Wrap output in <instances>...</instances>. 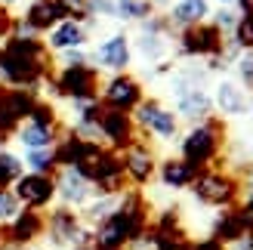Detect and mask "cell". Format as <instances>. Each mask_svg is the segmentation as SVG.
Returning a JSON list of instances; mask_svg holds the SVG:
<instances>
[{
  "label": "cell",
  "mask_w": 253,
  "mask_h": 250,
  "mask_svg": "<svg viewBox=\"0 0 253 250\" xmlns=\"http://www.w3.org/2000/svg\"><path fill=\"white\" fill-rule=\"evenodd\" d=\"M250 111H253V102H250Z\"/></svg>",
  "instance_id": "36"
},
{
  "label": "cell",
  "mask_w": 253,
  "mask_h": 250,
  "mask_svg": "<svg viewBox=\"0 0 253 250\" xmlns=\"http://www.w3.org/2000/svg\"><path fill=\"white\" fill-rule=\"evenodd\" d=\"M43 43L49 49V56L68 53V49H84V46H90V31H86L84 19H62L56 28L43 37Z\"/></svg>",
  "instance_id": "16"
},
{
  "label": "cell",
  "mask_w": 253,
  "mask_h": 250,
  "mask_svg": "<svg viewBox=\"0 0 253 250\" xmlns=\"http://www.w3.org/2000/svg\"><path fill=\"white\" fill-rule=\"evenodd\" d=\"M53 179H56V201H59V207L81 210V207L90 204L93 195H96L93 182L86 176H81L74 167H59Z\"/></svg>",
  "instance_id": "11"
},
{
  "label": "cell",
  "mask_w": 253,
  "mask_h": 250,
  "mask_svg": "<svg viewBox=\"0 0 253 250\" xmlns=\"http://www.w3.org/2000/svg\"><path fill=\"white\" fill-rule=\"evenodd\" d=\"M198 173L192 164H185L179 155H167L158 161V182L170 192H182V189H192V182L198 179Z\"/></svg>",
  "instance_id": "19"
},
{
  "label": "cell",
  "mask_w": 253,
  "mask_h": 250,
  "mask_svg": "<svg viewBox=\"0 0 253 250\" xmlns=\"http://www.w3.org/2000/svg\"><path fill=\"white\" fill-rule=\"evenodd\" d=\"M118 210H121V195H93V201L86 204V207H81L78 213L84 219V226L96 229V226H102L105 219L115 216Z\"/></svg>",
  "instance_id": "21"
},
{
  "label": "cell",
  "mask_w": 253,
  "mask_h": 250,
  "mask_svg": "<svg viewBox=\"0 0 253 250\" xmlns=\"http://www.w3.org/2000/svg\"><path fill=\"white\" fill-rule=\"evenodd\" d=\"M99 130H102L105 148H111V152H124V148H130L139 139V130H136L130 111L102 108V115H99Z\"/></svg>",
  "instance_id": "13"
},
{
  "label": "cell",
  "mask_w": 253,
  "mask_h": 250,
  "mask_svg": "<svg viewBox=\"0 0 253 250\" xmlns=\"http://www.w3.org/2000/svg\"><path fill=\"white\" fill-rule=\"evenodd\" d=\"M238 213H241V219H244V226H247V232H253V192H247V198H244V204L238 207Z\"/></svg>",
  "instance_id": "29"
},
{
  "label": "cell",
  "mask_w": 253,
  "mask_h": 250,
  "mask_svg": "<svg viewBox=\"0 0 253 250\" xmlns=\"http://www.w3.org/2000/svg\"><path fill=\"white\" fill-rule=\"evenodd\" d=\"M0 247H6V244H3V229H0Z\"/></svg>",
  "instance_id": "35"
},
{
  "label": "cell",
  "mask_w": 253,
  "mask_h": 250,
  "mask_svg": "<svg viewBox=\"0 0 253 250\" xmlns=\"http://www.w3.org/2000/svg\"><path fill=\"white\" fill-rule=\"evenodd\" d=\"M43 238L49 241V247L56 250H68L78 244H93V229L84 226V219L78 210L71 207H53L46 213V232Z\"/></svg>",
  "instance_id": "4"
},
{
  "label": "cell",
  "mask_w": 253,
  "mask_h": 250,
  "mask_svg": "<svg viewBox=\"0 0 253 250\" xmlns=\"http://www.w3.org/2000/svg\"><path fill=\"white\" fill-rule=\"evenodd\" d=\"M19 213H22V204L12 195V189H0V229H6Z\"/></svg>",
  "instance_id": "26"
},
{
  "label": "cell",
  "mask_w": 253,
  "mask_h": 250,
  "mask_svg": "<svg viewBox=\"0 0 253 250\" xmlns=\"http://www.w3.org/2000/svg\"><path fill=\"white\" fill-rule=\"evenodd\" d=\"M229 37H232L238 46H241V53L253 49V12H241V19H238L235 31H232Z\"/></svg>",
  "instance_id": "25"
},
{
  "label": "cell",
  "mask_w": 253,
  "mask_h": 250,
  "mask_svg": "<svg viewBox=\"0 0 253 250\" xmlns=\"http://www.w3.org/2000/svg\"><path fill=\"white\" fill-rule=\"evenodd\" d=\"M192 195L204 207L232 210L238 204V198H241V179L222 167H210L198 173V179L192 182Z\"/></svg>",
  "instance_id": "3"
},
{
  "label": "cell",
  "mask_w": 253,
  "mask_h": 250,
  "mask_svg": "<svg viewBox=\"0 0 253 250\" xmlns=\"http://www.w3.org/2000/svg\"><path fill=\"white\" fill-rule=\"evenodd\" d=\"M173 111L179 121H188L195 127V124H204L210 121L216 111H213V96L210 90H204V86H195V90H188L182 96L173 99Z\"/></svg>",
  "instance_id": "17"
},
{
  "label": "cell",
  "mask_w": 253,
  "mask_h": 250,
  "mask_svg": "<svg viewBox=\"0 0 253 250\" xmlns=\"http://www.w3.org/2000/svg\"><path fill=\"white\" fill-rule=\"evenodd\" d=\"M19 250H49V247H43V244H31V247H19Z\"/></svg>",
  "instance_id": "32"
},
{
  "label": "cell",
  "mask_w": 253,
  "mask_h": 250,
  "mask_svg": "<svg viewBox=\"0 0 253 250\" xmlns=\"http://www.w3.org/2000/svg\"><path fill=\"white\" fill-rule=\"evenodd\" d=\"M118 3V19L121 22H136V25H142L145 19L155 16V6L145 3V0H115Z\"/></svg>",
  "instance_id": "24"
},
{
  "label": "cell",
  "mask_w": 253,
  "mask_h": 250,
  "mask_svg": "<svg viewBox=\"0 0 253 250\" xmlns=\"http://www.w3.org/2000/svg\"><path fill=\"white\" fill-rule=\"evenodd\" d=\"M133 124L139 136L148 133V142L151 145H170V142H179V118L170 105H164V99L158 96H145L133 111Z\"/></svg>",
  "instance_id": "2"
},
{
  "label": "cell",
  "mask_w": 253,
  "mask_h": 250,
  "mask_svg": "<svg viewBox=\"0 0 253 250\" xmlns=\"http://www.w3.org/2000/svg\"><path fill=\"white\" fill-rule=\"evenodd\" d=\"M0 90H3V86H0Z\"/></svg>",
  "instance_id": "38"
},
{
  "label": "cell",
  "mask_w": 253,
  "mask_h": 250,
  "mask_svg": "<svg viewBox=\"0 0 253 250\" xmlns=\"http://www.w3.org/2000/svg\"><path fill=\"white\" fill-rule=\"evenodd\" d=\"M90 65L96 71H111V74H126L133 65V46H130V34L126 31H111L96 43Z\"/></svg>",
  "instance_id": "6"
},
{
  "label": "cell",
  "mask_w": 253,
  "mask_h": 250,
  "mask_svg": "<svg viewBox=\"0 0 253 250\" xmlns=\"http://www.w3.org/2000/svg\"><path fill=\"white\" fill-rule=\"evenodd\" d=\"M244 235H247V226H244L241 213H238V207H232V210H219L216 219H213V238L222 241L225 247H229V244H235L238 238H244Z\"/></svg>",
  "instance_id": "22"
},
{
  "label": "cell",
  "mask_w": 253,
  "mask_h": 250,
  "mask_svg": "<svg viewBox=\"0 0 253 250\" xmlns=\"http://www.w3.org/2000/svg\"><path fill=\"white\" fill-rule=\"evenodd\" d=\"M192 250H225V244L222 241H216L210 235V238H201V241H192Z\"/></svg>",
  "instance_id": "30"
},
{
  "label": "cell",
  "mask_w": 253,
  "mask_h": 250,
  "mask_svg": "<svg viewBox=\"0 0 253 250\" xmlns=\"http://www.w3.org/2000/svg\"><path fill=\"white\" fill-rule=\"evenodd\" d=\"M37 99L41 96H34L31 90H12V86H3V90H0V133H6L12 139V133L28 121Z\"/></svg>",
  "instance_id": "10"
},
{
  "label": "cell",
  "mask_w": 253,
  "mask_h": 250,
  "mask_svg": "<svg viewBox=\"0 0 253 250\" xmlns=\"http://www.w3.org/2000/svg\"><path fill=\"white\" fill-rule=\"evenodd\" d=\"M16 16H19V22L25 25V28H28L31 34H37V37L49 34L62 19H71L56 0H28V3L22 6V12H16Z\"/></svg>",
  "instance_id": "15"
},
{
  "label": "cell",
  "mask_w": 253,
  "mask_h": 250,
  "mask_svg": "<svg viewBox=\"0 0 253 250\" xmlns=\"http://www.w3.org/2000/svg\"><path fill=\"white\" fill-rule=\"evenodd\" d=\"M238 19H241V12H238V9H232V6H219V9H213V12H210V22L216 25V28H219L225 37H229V34L235 31Z\"/></svg>",
  "instance_id": "27"
},
{
  "label": "cell",
  "mask_w": 253,
  "mask_h": 250,
  "mask_svg": "<svg viewBox=\"0 0 253 250\" xmlns=\"http://www.w3.org/2000/svg\"><path fill=\"white\" fill-rule=\"evenodd\" d=\"M121 161H124V173H126V182H130V189H142V185H148L151 179L158 176V152L155 145H151L148 139H139L124 148V152H118Z\"/></svg>",
  "instance_id": "8"
},
{
  "label": "cell",
  "mask_w": 253,
  "mask_h": 250,
  "mask_svg": "<svg viewBox=\"0 0 253 250\" xmlns=\"http://www.w3.org/2000/svg\"><path fill=\"white\" fill-rule=\"evenodd\" d=\"M25 173H41V176H56V152L53 148H41V152H22Z\"/></svg>",
  "instance_id": "23"
},
{
  "label": "cell",
  "mask_w": 253,
  "mask_h": 250,
  "mask_svg": "<svg viewBox=\"0 0 253 250\" xmlns=\"http://www.w3.org/2000/svg\"><path fill=\"white\" fill-rule=\"evenodd\" d=\"M62 133H65V127L56 130V127H41V124L25 121L22 127L12 133V142H16L22 152H41V148H56Z\"/></svg>",
  "instance_id": "20"
},
{
  "label": "cell",
  "mask_w": 253,
  "mask_h": 250,
  "mask_svg": "<svg viewBox=\"0 0 253 250\" xmlns=\"http://www.w3.org/2000/svg\"><path fill=\"white\" fill-rule=\"evenodd\" d=\"M225 34L213 22H201L195 28H185L176 34V56L185 59H213L222 53Z\"/></svg>",
  "instance_id": "5"
},
{
  "label": "cell",
  "mask_w": 253,
  "mask_h": 250,
  "mask_svg": "<svg viewBox=\"0 0 253 250\" xmlns=\"http://www.w3.org/2000/svg\"><path fill=\"white\" fill-rule=\"evenodd\" d=\"M235 71H238V83H241L244 90L250 93V90H253V49H247V53L238 56Z\"/></svg>",
  "instance_id": "28"
},
{
  "label": "cell",
  "mask_w": 253,
  "mask_h": 250,
  "mask_svg": "<svg viewBox=\"0 0 253 250\" xmlns=\"http://www.w3.org/2000/svg\"><path fill=\"white\" fill-rule=\"evenodd\" d=\"M219 6H232V3H238V0H216Z\"/></svg>",
  "instance_id": "33"
},
{
  "label": "cell",
  "mask_w": 253,
  "mask_h": 250,
  "mask_svg": "<svg viewBox=\"0 0 253 250\" xmlns=\"http://www.w3.org/2000/svg\"><path fill=\"white\" fill-rule=\"evenodd\" d=\"M46 232V213L43 210H25L3 229V244L6 250H19V247H31L43 238Z\"/></svg>",
  "instance_id": "12"
},
{
  "label": "cell",
  "mask_w": 253,
  "mask_h": 250,
  "mask_svg": "<svg viewBox=\"0 0 253 250\" xmlns=\"http://www.w3.org/2000/svg\"><path fill=\"white\" fill-rule=\"evenodd\" d=\"M225 142H229V136H225V121H219L213 115L210 121L188 127L179 136L176 145H179V158L185 164H192L195 170H210V167L219 164Z\"/></svg>",
  "instance_id": "1"
},
{
  "label": "cell",
  "mask_w": 253,
  "mask_h": 250,
  "mask_svg": "<svg viewBox=\"0 0 253 250\" xmlns=\"http://www.w3.org/2000/svg\"><path fill=\"white\" fill-rule=\"evenodd\" d=\"M238 12H253V0H238Z\"/></svg>",
  "instance_id": "31"
},
{
  "label": "cell",
  "mask_w": 253,
  "mask_h": 250,
  "mask_svg": "<svg viewBox=\"0 0 253 250\" xmlns=\"http://www.w3.org/2000/svg\"><path fill=\"white\" fill-rule=\"evenodd\" d=\"M247 152H250V158H253V136H250V142H247Z\"/></svg>",
  "instance_id": "34"
},
{
  "label": "cell",
  "mask_w": 253,
  "mask_h": 250,
  "mask_svg": "<svg viewBox=\"0 0 253 250\" xmlns=\"http://www.w3.org/2000/svg\"><path fill=\"white\" fill-rule=\"evenodd\" d=\"M210 0H173L170 9L164 12L167 22L173 25V31L179 34L185 28H195L201 22H210Z\"/></svg>",
  "instance_id": "18"
},
{
  "label": "cell",
  "mask_w": 253,
  "mask_h": 250,
  "mask_svg": "<svg viewBox=\"0 0 253 250\" xmlns=\"http://www.w3.org/2000/svg\"><path fill=\"white\" fill-rule=\"evenodd\" d=\"M12 195L19 198V204L25 210H43L56 201V179L41 176V173H25V176L12 185Z\"/></svg>",
  "instance_id": "14"
},
{
  "label": "cell",
  "mask_w": 253,
  "mask_h": 250,
  "mask_svg": "<svg viewBox=\"0 0 253 250\" xmlns=\"http://www.w3.org/2000/svg\"><path fill=\"white\" fill-rule=\"evenodd\" d=\"M0 250H6V247H0Z\"/></svg>",
  "instance_id": "37"
},
{
  "label": "cell",
  "mask_w": 253,
  "mask_h": 250,
  "mask_svg": "<svg viewBox=\"0 0 253 250\" xmlns=\"http://www.w3.org/2000/svg\"><path fill=\"white\" fill-rule=\"evenodd\" d=\"M145 96L148 93H145L142 81L130 71L111 74V78H105L102 86H99V102H102V108H115V111H133Z\"/></svg>",
  "instance_id": "7"
},
{
  "label": "cell",
  "mask_w": 253,
  "mask_h": 250,
  "mask_svg": "<svg viewBox=\"0 0 253 250\" xmlns=\"http://www.w3.org/2000/svg\"><path fill=\"white\" fill-rule=\"evenodd\" d=\"M213 111L222 118V121H238V118H244L250 115V93L244 90L238 81L232 78H219L216 83H213Z\"/></svg>",
  "instance_id": "9"
}]
</instances>
